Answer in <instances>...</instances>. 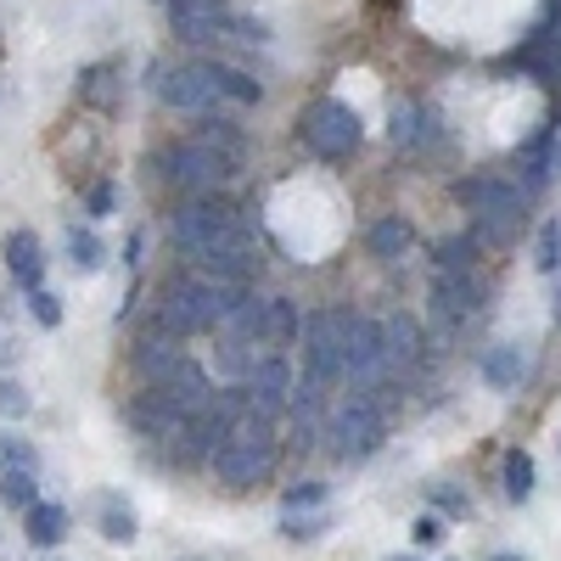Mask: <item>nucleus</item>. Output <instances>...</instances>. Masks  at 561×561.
I'll use <instances>...</instances> for the list:
<instances>
[{
	"mask_svg": "<svg viewBox=\"0 0 561 561\" xmlns=\"http://www.w3.org/2000/svg\"><path fill=\"white\" fill-rule=\"evenodd\" d=\"M180 343H185V337L163 332V325L152 320L147 332L135 337V354H129V359H135V370H140V382H163L169 370H174V365L185 359V348H180Z\"/></svg>",
	"mask_w": 561,
	"mask_h": 561,
	"instance_id": "nucleus-16",
	"label": "nucleus"
},
{
	"mask_svg": "<svg viewBox=\"0 0 561 561\" xmlns=\"http://www.w3.org/2000/svg\"><path fill=\"white\" fill-rule=\"evenodd\" d=\"M556 118L550 124H539V135L534 140H523V147H517V158H511V169H517V185H523V192L534 197V192H545V185H550V174H556Z\"/></svg>",
	"mask_w": 561,
	"mask_h": 561,
	"instance_id": "nucleus-13",
	"label": "nucleus"
},
{
	"mask_svg": "<svg viewBox=\"0 0 561 561\" xmlns=\"http://www.w3.org/2000/svg\"><path fill=\"white\" fill-rule=\"evenodd\" d=\"M298 135H304V147H309L314 158L337 163V158H348V152L359 147V113H354L348 102H337V96H325V102H314V107L304 113Z\"/></svg>",
	"mask_w": 561,
	"mask_h": 561,
	"instance_id": "nucleus-6",
	"label": "nucleus"
},
{
	"mask_svg": "<svg viewBox=\"0 0 561 561\" xmlns=\"http://www.w3.org/2000/svg\"><path fill=\"white\" fill-rule=\"evenodd\" d=\"M124 415H129V427H135L140 438H158V444H163V438L180 427V415H185V410H180L163 388H152V382H147V388H140V393L129 399V410H124Z\"/></svg>",
	"mask_w": 561,
	"mask_h": 561,
	"instance_id": "nucleus-14",
	"label": "nucleus"
},
{
	"mask_svg": "<svg viewBox=\"0 0 561 561\" xmlns=\"http://www.w3.org/2000/svg\"><path fill=\"white\" fill-rule=\"evenodd\" d=\"M113 208H118V185H113V180H96V185L84 192V214H90V219H107Z\"/></svg>",
	"mask_w": 561,
	"mask_h": 561,
	"instance_id": "nucleus-32",
	"label": "nucleus"
},
{
	"mask_svg": "<svg viewBox=\"0 0 561 561\" xmlns=\"http://www.w3.org/2000/svg\"><path fill=\"white\" fill-rule=\"evenodd\" d=\"M320 500H325V483H314V478H309V483H293L287 494H280V505H287V511H298V505H320Z\"/></svg>",
	"mask_w": 561,
	"mask_h": 561,
	"instance_id": "nucleus-37",
	"label": "nucleus"
},
{
	"mask_svg": "<svg viewBox=\"0 0 561 561\" xmlns=\"http://www.w3.org/2000/svg\"><path fill=\"white\" fill-rule=\"evenodd\" d=\"M79 96H90V102H113V68H90L84 84H79Z\"/></svg>",
	"mask_w": 561,
	"mask_h": 561,
	"instance_id": "nucleus-36",
	"label": "nucleus"
},
{
	"mask_svg": "<svg viewBox=\"0 0 561 561\" xmlns=\"http://www.w3.org/2000/svg\"><path fill=\"white\" fill-rule=\"evenodd\" d=\"M197 140H208L214 152H225V158H237V163H248V129L230 118V113H197V129H192Z\"/></svg>",
	"mask_w": 561,
	"mask_h": 561,
	"instance_id": "nucleus-21",
	"label": "nucleus"
},
{
	"mask_svg": "<svg viewBox=\"0 0 561 561\" xmlns=\"http://www.w3.org/2000/svg\"><path fill=\"white\" fill-rule=\"evenodd\" d=\"M23 534H28L34 550H57V545L68 539V511L51 505V500H34V505L23 511Z\"/></svg>",
	"mask_w": 561,
	"mask_h": 561,
	"instance_id": "nucleus-22",
	"label": "nucleus"
},
{
	"mask_svg": "<svg viewBox=\"0 0 561 561\" xmlns=\"http://www.w3.org/2000/svg\"><path fill=\"white\" fill-rule=\"evenodd\" d=\"M7 466H34V444L18 438V433H0V472Z\"/></svg>",
	"mask_w": 561,
	"mask_h": 561,
	"instance_id": "nucleus-33",
	"label": "nucleus"
},
{
	"mask_svg": "<svg viewBox=\"0 0 561 561\" xmlns=\"http://www.w3.org/2000/svg\"><path fill=\"white\" fill-rule=\"evenodd\" d=\"M102 534H107L113 545H129V539H135V511H129V505H118L113 494L102 500Z\"/></svg>",
	"mask_w": 561,
	"mask_h": 561,
	"instance_id": "nucleus-30",
	"label": "nucleus"
},
{
	"mask_svg": "<svg viewBox=\"0 0 561 561\" xmlns=\"http://www.w3.org/2000/svg\"><path fill=\"white\" fill-rule=\"evenodd\" d=\"M242 388H248V404H253V410L280 415V410L293 404V388H298V377H293V359L280 354V348H264V354L248 365Z\"/></svg>",
	"mask_w": 561,
	"mask_h": 561,
	"instance_id": "nucleus-10",
	"label": "nucleus"
},
{
	"mask_svg": "<svg viewBox=\"0 0 561 561\" xmlns=\"http://www.w3.org/2000/svg\"><path fill=\"white\" fill-rule=\"evenodd\" d=\"M28 314L45 325V332H57V325H62V298L45 293V287H34V293H28Z\"/></svg>",
	"mask_w": 561,
	"mask_h": 561,
	"instance_id": "nucleus-31",
	"label": "nucleus"
},
{
	"mask_svg": "<svg viewBox=\"0 0 561 561\" xmlns=\"http://www.w3.org/2000/svg\"><path fill=\"white\" fill-rule=\"evenodd\" d=\"M163 18L185 45H219L237 28V12L230 0H163Z\"/></svg>",
	"mask_w": 561,
	"mask_h": 561,
	"instance_id": "nucleus-8",
	"label": "nucleus"
},
{
	"mask_svg": "<svg viewBox=\"0 0 561 561\" xmlns=\"http://www.w3.org/2000/svg\"><path fill=\"white\" fill-rule=\"evenodd\" d=\"M62 248H68V264H73L79 275H96V270L107 264V248H102V237H96V225H68Z\"/></svg>",
	"mask_w": 561,
	"mask_h": 561,
	"instance_id": "nucleus-24",
	"label": "nucleus"
},
{
	"mask_svg": "<svg viewBox=\"0 0 561 561\" xmlns=\"http://www.w3.org/2000/svg\"><path fill=\"white\" fill-rule=\"evenodd\" d=\"M365 248H370V259L393 264V259H404V253L415 248V225H410L404 214H382L377 225L365 230Z\"/></svg>",
	"mask_w": 561,
	"mask_h": 561,
	"instance_id": "nucleus-20",
	"label": "nucleus"
},
{
	"mask_svg": "<svg viewBox=\"0 0 561 561\" xmlns=\"http://www.w3.org/2000/svg\"><path fill=\"white\" fill-rule=\"evenodd\" d=\"M483 309V293H478V270H433V320L444 325V332H455V325H466Z\"/></svg>",
	"mask_w": 561,
	"mask_h": 561,
	"instance_id": "nucleus-12",
	"label": "nucleus"
},
{
	"mask_svg": "<svg viewBox=\"0 0 561 561\" xmlns=\"http://www.w3.org/2000/svg\"><path fill=\"white\" fill-rule=\"evenodd\" d=\"M534 270L539 275H556L561 270V219H545L539 237H534Z\"/></svg>",
	"mask_w": 561,
	"mask_h": 561,
	"instance_id": "nucleus-29",
	"label": "nucleus"
},
{
	"mask_svg": "<svg viewBox=\"0 0 561 561\" xmlns=\"http://www.w3.org/2000/svg\"><path fill=\"white\" fill-rule=\"evenodd\" d=\"M556 298H561V293H556Z\"/></svg>",
	"mask_w": 561,
	"mask_h": 561,
	"instance_id": "nucleus-42",
	"label": "nucleus"
},
{
	"mask_svg": "<svg viewBox=\"0 0 561 561\" xmlns=\"http://www.w3.org/2000/svg\"><path fill=\"white\" fill-rule=\"evenodd\" d=\"M337 343H343V377H377V370L388 365L382 320H370V314L337 309Z\"/></svg>",
	"mask_w": 561,
	"mask_h": 561,
	"instance_id": "nucleus-9",
	"label": "nucleus"
},
{
	"mask_svg": "<svg viewBox=\"0 0 561 561\" xmlns=\"http://www.w3.org/2000/svg\"><path fill=\"white\" fill-rule=\"evenodd\" d=\"M449 534V523H444V511H427V517L415 523V545H438Z\"/></svg>",
	"mask_w": 561,
	"mask_h": 561,
	"instance_id": "nucleus-38",
	"label": "nucleus"
},
{
	"mask_svg": "<svg viewBox=\"0 0 561 561\" xmlns=\"http://www.w3.org/2000/svg\"><path fill=\"white\" fill-rule=\"evenodd\" d=\"M478 259H483V242L472 237V230H460V237H444V242L433 248V270H449V275L478 270Z\"/></svg>",
	"mask_w": 561,
	"mask_h": 561,
	"instance_id": "nucleus-25",
	"label": "nucleus"
},
{
	"mask_svg": "<svg viewBox=\"0 0 561 561\" xmlns=\"http://www.w3.org/2000/svg\"><path fill=\"white\" fill-rule=\"evenodd\" d=\"M478 370H483V382L494 393H511V388H523V377H528V354L517 343H494V348H483Z\"/></svg>",
	"mask_w": 561,
	"mask_h": 561,
	"instance_id": "nucleus-19",
	"label": "nucleus"
},
{
	"mask_svg": "<svg viewBox=\"0 0 561 561\" xmlns=\"http://www.w3.org/2000/svg\"><path fill=\"white\" fill-rule=\"evenodd\" d=\"M320 438H332V455L337 460H370L382 449V438H388V415L377 410V399H343L337 410H332V421H325V433Z\"/></svg>",
	"mask_w": 561,
	"mask_h": 561,
	"instance_id": "nucleus-5",
	"label": "nucleus"
},
{
	"mask_svg": "<svg viewBox=\"0 0 561 561\" xmlns=\"http://www.w3.org/2000/svg\"><path fill=\"white\" fill-rule=\"evenodd\" d=\"M382 343H388V365L393 370H415V365H427V354H433L427 332H421V320L404 314V309H393L382 320Z\"/></svg>",
	"mask_w": 561,
	"mask_h": 561,
	"instance_id": "nucleus-15",
	"label": "nucleus"
},
{
	"mask_svg": "<svg viewBox=\"0 0 561 561\" xmlns=\"http://www.w3.org/2000/svg\"><path fill=\"white\" fill-rule=\"evenodd\" d=\"M494 561H523V556H494Z\"/></svg>",
	"mask_w": 561,
	"mask_h": 561,
	"instance_id": "nucleus-40",
	"label": "nucleus"
},
{
	"mask_svg": "<svg viewBox=\"0 0 561 561\" xmlns=\"http://www.w3.org/2000/svg\"><path fill=\"white\" fill-rule=\"evenodd\" d=\"M0 259H7V275L23 293L45 287V248H39L34 230H7V237H0Z\"/></svg>",
	"mask_w": 561,
	"mask_h": 561,
	"instance_id": "nucleus-17",
	"label": "nucleus"
},
{
	"mask_svg": "<svg viewBox=\"0 0 561 561\" xmlns=\"http://www.w3.org/2000/svg\"><path fill=\"white\" fill-rule=\"evenodd\" d=\"M534 455L528 449H505V460H500V483H505V500L511 505H523L528 494H534Z\"/></svg>",
	"mask_w": 561,
	"mask_h": 561,
	"instance_id": "nucleus-26",
	"label": "nucleus"
},
{
	"mask_svg": "<svg viewBox=\"0 0 561 561\" xmlns=\"http://www.w3.org/2000/svg\"><path fill=\"white\" fill-rule=\"evenodd\" d=\"M242 225H248L242 208L230 203L225 192H192V197L174 208V219H169V242H174V253H180L185 264H197V259H208L214 248H225Z\"/></svg>",
	"mask_w": 561,
	"mask_h": 561,
	"instance_id": "nucleus-3",
	"label": "nucleus"
},
{
	"mask_svg": "<svg viewBox=\"0 0 561 561\" xmlns=\"http://www.w3.org/2000/svg\"><path fill=\"white\" fill-rule=\"evenodd\" d=\"M393 561H415V556H393Z\"/></svg>",
	"mask_w": 561,
	"mask_h": 561,
	"instance_id": "nucleus-41",
	"label": "nucleus"
},
{
	"mask_svg": "<svg viewBox=\"0 0 561 561\" xmlns=\"http://www.w3.org/2000/svg\"><path fill=\"white\" fill-rule=\"evenodd\" d=\"M325 528H332V517H293V511H287V523H280L287 539H320Z\"/></svg>",
	"mask_w": 561,
	"mask_h": 561,
	"instance_id": "nucleus-35",
	"label": "nucleus"
},
{
	"mask_svg": "<svg viewBox=\"0 0 561 561\" xmlns=\"http://www.w3.org/2000/svg\"><path fill=\"white\" fill-rule=\"evenodd\" d=\"M152 79H158V84H152L158 102L174 107V113H192V118H197V113H219V107H225V102L214 96V84L203 79L197 62H185V68H152Z\"/></svg>",
	"mask_w": 561,
	"mask_h": 561,
	"instance_id": "nucleus-11",
	"label": "nucleus"
},
{
	"mask_svg": "<svg viewBox=\"0 0 561 561\" xmlns=\"http://www.w3.org/2000/svg\"><path fill=\"white\" fill-rule=\"evenodd\" d=\"M455 203L478 219V230H472L478 242H511L528 225V192L511 174H494V169L455 180Z\"/></svg>",
	"mask_w": 561,
	"mask_h": 561,
	"instance_id": "nucleus-2",
	"label": "nucleus"
},
{
	"mask_svg": "<svg viewBox=\"0 0 561 561\" xmlns=\"http://www.w3.org/2000/svg\"><path fill=\"white\" fill-rule=\"evenodd\" d=\"M275 460H280L275 415L248 404L237 421H230V433L219 438V449H214V478L225 489H253V483H264L275 472Z\"/></svg>",
	"mask_w": 561,
	"mask_h": 561,
	"instance_id": "nucleus-1",
	"label": "nucleus"
},
{
	"mask_svg": "<svg viewBox=\"0 0 561 561\" xmlns=\"http://www.w3.org/2000/svg\"><path fill=\"white\" fill-rule=\"evenodd\" d=\"M427 135H433V113L421 107V102H399V107H393V118H388V140H393L399 152H415Z\"/></svg>",
	"mask_w": 561,
	"mask_h": 561,
	"instance_id": "nucleus-23",
	"label": "nucleus"
},
{
	"mask_svg": "<svg viewBox=\"0 0 561 561\" xmlns=\"http://www.w3.org/2000/svg\"><path fill=\"white\" fill-rule=\"evenodd\" d=\"M304 382L332 388L343 377V343H337V309H309L304 314Z\"/></svg>",
	"mask_w": 561,
	"mask_h": 561,
	"instance_id": "nucleus-7",
	"label": "nucleus"
},
{
	"mask_svg": "<svg viewBox=\"0 0 561 561\" xmlns=\"http://www.w3.org/2000/svg\"><path fill=\"white\" fill-rule=\"evenodd\" d=\"M298 332H304V309L293 298H270V343L287 354L298 343Z\"/></svg>",
	"mask_w": 561,
	"mask_h": 561,
	"instance_id": "nucleus-27",
	"label": "nucleus"
},
{
	"mask_svg": "<svg viewBox=\"0 0 561 561\" xmlns=\"http://www.w3.org/2000/svg\"><path fill=\"white\" fill-rule=\"evenodd\" d=\"M0 500H7V505H18V511H28V505L39 500L34 466H7V472H0Z\"/></svg>",
	"mask_w": 561,
	"mask_h": 561,
	"instance_id": "nucleus-28",
	"label": "nucleus"
},
{
	"mask_svg": "<svg viewBox=\"0 0 561 561\" xmlns=\"http://www.w3.org/2000/svg\"><path fill=\"white\" fill-rule=\"evenodd\" d=\"M433 500H438V511H449V517H455V511H466V500H460L455 489H438Z\"/></svg>",
	"mask_w": 561,
	"mask_h": 561,
	"instance_id": "nucleus-39",
	"label": "nucleus"
},
{
	"mask_svg": "<svg viewBox=\"0 0 561 561\" xmlns=\"http://www.w3.org/2000/svg\"><path fill=\"white\" fill-rule=\"evenodd\" d=\"M152 169H158V180H163V185H174L180 197H192V192H219V185H230V180L242 174V163H237V158L214 152L208 140H197V135L169 140L163 152H152Z\"/></svg>",
	"mask_w": 561,
	"mask_h": 561,
	"instance_id": "nucleus-4",
	"label": "nucleus"
},
{
	"mask_svg": "<svg viewBox=\"0 0 561 561\" xmlns=\"http://www.w3.org/2000/svg\"><path fill=\"white\" fill-rule=\"evenodd\" d=\"M34 410V399L23 393V382H0V415H7V421H23Z\"/></svg>",
	"mask_w": 561,
	"mask_h": 561,
	"instance_id": "nucleus-34",
	"label": "nucleus"
},
{
	"mask_svg": "<svg viewBox=\"0 0 561 561\" xmlns=\"http://www.w3.org/2000/svg\"><path fill=\"white\" fill-rule=\"evenodd\" d=\"M197 68H203V79L214 84V96H219V102H230V107H259V102H264V84H259L253 73H242L237 62H214V57H203Z\"/></svg>",
	"mask_w": 561,
	"mask_h": 561,
	"instance_id": "nucleus-18",
	"label": "nucleus"
}]
</instances>
